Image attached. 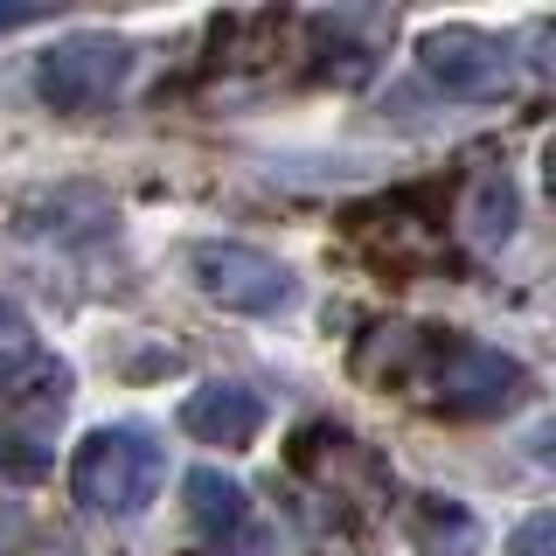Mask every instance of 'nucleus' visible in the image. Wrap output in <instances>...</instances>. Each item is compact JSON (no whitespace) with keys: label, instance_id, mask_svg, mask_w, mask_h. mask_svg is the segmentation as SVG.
Masks as SVG:
<instances>
[{"label":"nucleus","instance_id":"nucleus-1","mask_svg":"<svg viewBox=\"0 0 556 556\" xmlns=\"http://www.w3.org/2000/svg\"><path fill=\"white\" fill-rule=\"evenodd\" d=\"M167 480V445L147 425H98L70 459V494L104 521H132L161 501Z\"/></svg>","mask_w":556,"mask_h":556},{"label":"nucleus","instance_id":"nucleus-2","mask_svg":"<svg viewBox=\"0 0 556 556\" xmlns=\"http://www.w3.org/2000/svg\"><path fill=\"white\" fill-rule=\"evenodd\" d=\"M417 390H431V404L445 417H501L529 396V369L515 355L486 341H466L452 327H425V355H417Z\"/></svg>","mask_w":556,"mask_h":556},{"label":"nucleus","instance_id":"nucleus-3","mask_svg":"<svg viewBox=\"0 0 556 556\" xmlns=\"http://www.w3.org/2000/svg\"><path fill=\"white\" fill-rule=\"evenodd\" d=\"M188 278H195V292L208 306L223 313H278L292 306V271L278 265L271 251H257V243H237V237H208L188 251Z\"/></svg>","mask_w":556,"mask_h":556},{"label":"nucleus","instance_id":"nucleus-4","mask_svg":"<svg viewBox=\"0 0 556 556\" xmlns=\"http://www.w3.org/2000/svg\"><path fill=\"white\" fill-rule=\"evenodd\" d=\"M126 70H132V49L118 35H63L35 63V91H42L49 112H98L126 84Z\"/></svg>","mask_w":556,"mask_h":556},{"label":"nucleus","instance_id":"nucleus-5","mask_svg":"<svg viewBox=\"0 0 556 556\" xmlns=\"http://www.w3.org/2000/svg\"><path fill=\"white\" fill-rule=\"evenodd\" d=\"M417 63H425V77L439 84L445 98H494V91H508V77H515L508 42L486 35V28H431L425 42H417Z\"/></svg>","mask_w":556,"mask_h":556},{"label":"nucleus","instance_id":"nucleus-6","mask_svg":"<svg viewBox=\"0 0 556 556\" xmlns=\"http://www.w3.org/2000/svg\"><path fill=\"white\" fill-rule=\"evenodd\" d=\"M257 425H265V404H257V390H243V382H202V390L181 404V431H188V439L223 445V452L251 445Z\"/></svg>","mask_w":556,"mask_h":556},{"label":"nucleus","instance_id":"nucleus-7","mask_svg":"<svg viewBox=\"0 0 556 556\" xmlns=\"http://www.w3.org/2000/svg\"><path fill=\"white\" fill-rule=\"evenodd\" d=\"M404 535L417 543V556H480V521L459 501H439V494L404 508Z\"/></svg>","mask_w":556,"mask_h":556},{"label":"nucleus","instance_id":"nucleus-8","mask_svg":"<svg viewBox=\"0 0 556 556\" xmlns=\"http://www.w3.org/2000/svg\"><path fill=\"white\" fill-rule=\"evenodd\" d=\"M188 521H195L202 535H237L243 521H251V501H243V486L230 473H216V466H195L188 473Z\"/></svg>","mask_w":556,"mask_h":556},{"label":"nucleus","instance_id":"nucleus-9","mask_svg":"<svg viewBox=\"0 0 556 556\" xmlns=\"http://www.w3.org/2000/svg\"><path fill=\"white\" fill-rule=\"evenodd\" d=\"M515 216H521L515 181H508L501 167H480V174H473V188H466L459 223H466V230H473L480 243H508V237H515Z\"/></svg>","mask_w":556,"mask_h":556},{"label":"nucleus","instance_id":"nucleus-10","mask_svg":"<svg viewBox=\"0 0 556 556\" xmlns=\"http://www.w3.org/2000/svg\"><path fill=\"white\" fill-rule=\"evenodd\" d=\"M35 369V327L22 320V306H0V390H14Z\"/></svg>","mask_w":556,"mask_h":556},{"label":"nucleus","instance_id":"nucleus-11","mask_svg":"<svg viewBox=\"0 0 556 556\" xmlns=\"http://www.w3.org/2000/svg\"><path fill=\"white\" fill-rule=\"evenodd\" d=\"M549 549H556V515H529L508 543V556H549Z\"/></svg>","mask_w":556,"mask_h":556},{"label":"nucleus","instance_id":"nucleus-12","mask_svg":"<svg viewBox=\"0 0 556 556\" xmlns=\"http://www.w3.org/2000/svg\"><path fill=\"white\" fill-rule=\"evenodd\" d=\"M35 22H49V8H0V35H14V28H35Z\"/></svg>","mask_w":556,"mask_h":556},{"label":"nucleus","instance_id":"nucleus-13","mask_svg":"<svg viewBox=\"0 0 556 556\" xmlns=\"http://www.w3.org/2000/svg\"><path fill=\"white\" fill-rule=\"evenodd\" d=\"M14 549H22V515L0 508V556H14Z\"/></svg>","mask_w":556,"mask_h":556}]
</instances>
